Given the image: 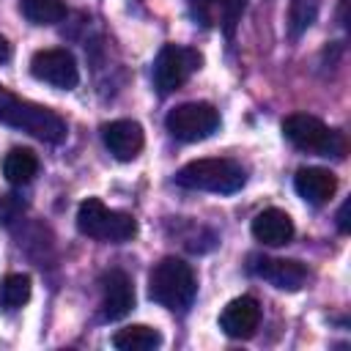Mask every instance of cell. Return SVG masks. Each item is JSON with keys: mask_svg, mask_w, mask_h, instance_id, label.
Segmentation results:
<instances>
[{"mask_svg": "<svg viewBox=\"0 0 351 351\" xmlns=\"http://www.w3.org/2000/svg\"><path fill=\"white\" fill-rule=\"evenodd\" d=\"M22 211H25V203L16 195H3L0 197V222L3 225H11L14 219H19Z\"/></svg>", "mask_w": 351, "mask_h": 351, "instance_id": "obj_22", "label": "cell"}, {"mask_svg": "<svg viewBox=\"0 0 351 351\" xmlns=\"http://www.w3.org/2000/svg\"><path fill=\"white\" fill-rule=\"evenodd\" d=\"M250 271L280 291H299L307 282V266L291 258H252Z\"/></svg>", "mask_w": 351, "mask_h": 351, "instance_id": "obj_9", "label": "cell"}, {"mask_svg": "<svg viewBox=\"0 0 351 351\" xmlns=\"http://www.w3.org/2000/svg\"><path fill=\"white\" fill-rule=\"evenodd\" d=\"M282 134L299 148L310 151L318 156H343L346 154V140L340 132L329 129L321 118L307 115V112H293L282 121Z\"/></svg>", "mask_w": 351, "mask_h": 351, "instance_id": "obj_5", "label": "cell"}, {"mask_svg": "<svg viewBox=\"0 0 351 351\" xmlns=\"http://www.w3.org/2000/svg\"><path fill=\"white\" fill-rule=\"evenodd\" d=\"M30 291H33V282L27 274H8L0 282V304L8 310H16V307L27 304Z\"/></svg>", "mask_w": 351, "mask_h": 351, "instance_id": "obj_18", "label": "cell"}, {"mask_svg": "<svg viewBox=\"0 0 351 351\" xmlns=\"http://www.w3.org/2000/svg\"><path fill=\"white\" fill-rule=\"evenodd\" d=\"M200 66H203V55L197 49L165 44L154 60V82H156L159 93L178 90Z\"/></svg>", "mask_w": 351, "mask_h": 351, "instance_id": "obj_7", "label": "cell"}, {"mask_svg": "<svg viewBox=\"0 0 351 351\" xmlns=\"http://www.w3.org/2000/svg\"><path fill=\"white\" fill-rule=\"evenodd\" d=\"M30 74L38 82H47L52 88L60 90H71L80 82V69L77 60L69 49L63 47H52V49H38L30 58Z\"/></svg>", "mask_w": 351, "mask_h": 351, "instance_id": "obj_8", "label": "cell"}, {"mask_svg": "<svg viewBox=\"0 0 351 351\" xmlns=\"http://www.w3.org/2000/svg\"><path fill=\"white\" fill-rule=\"evenodd\" d=\"M77 230H80L82 236H88V239L121 244V241L134 239L137 222H134L132 214L107 208L99 197H88V200H82L80 208H77Z\"/></svg>", "mask_w": 351, "mask_h": 351, "instance_id": "obj_4", "label": "cell"}, {"mask_svg": "<svg viewBox=\"0 0 351 351\" xmlns=\"http://www.w3.org/2000/svg\"><path fill=\"white\" fill-rule=\"evenodd\" d=\"M167 132L181 143H197L219 129V110L208 101H186L167 112Z\"/></svg>", "mask_w": 351, "mask_h": 351, "instance_id": "obj_6", "label": "cell"}, {"mask_svg": "<svg viewBox=\"0 0 351 351\" xmlns=\"http://www.w3.org/2000/svg\"><path fill=\"white\" fill-rule=\"evenodd\" d=\"M252 236L266 247H282L293 239V219L282 208H263L252 219Z\"/></svg>", "mask_w": 351, "mask_h": 351, "instance_id": "obj_14", "label": "cell"}, {"mask_svg": "<svg viewBox=\"0 0 351 351\" xmlns=\"http://www.w3.org/2000/svg\"><path fill=\"white\" fill-rule=\"evenodd\" d=\"M11 58V44L5 41V36H0V63H5Z\"/></svg>", "mask_w": 351, "mask_h": 351, "instance_id": "obj_24", "label": "cell"}, {"mask_svg": "<svg viewBox=\"0 0 351 351\" xmlns=\"http://www.w3.org/2000/svg\"><path fill=\"white\" fill-rule=\"evenodd\" d=\"M112 346L121 351H154L162 346V335L154 326L132 324V326H123L112 335Z\"/></svg>", "mask_w": 351, "mask_h": 351, "instance_id": "obj_16", "label": "cell"}, {"mask_svg": "<svg viewBox=\"0 0 351 351\" xmlns=\"http://www.w3.org/2000/svg\"><path fill=\"white\" fill-rule=\"evenodd\" d=\"M195 293H197L195 271L181 258L173 255L162 258L148 274V296L173 313H184L195 302Z\"/></svg>", "mask_w": 351, "mask_h": 351, "instance_id": "obj_2", "label": "cell"}, {"mask_svg": "<svg viewBox=\"0 0 351 351\" xmlns=\"http://www.w3.org/2000/svg\"><path fill=\"white\" fill-rule=\"evenodd\" d=\"M244 3L247 0H217V8H219V25L225 30L228 38L236 36V25L244 14Z\"/></svg>", "mask_w": 351, "mask_h": 351, "instance_id": "obj_20", "label": "cell"}, {"mask_svg": "<svg viewBox=\"0 0 351 351\" xmlns=\"http://www.w3.org/2000/svg\"><path fill=\"white\" fill-rule=\"evenodd\" d=\"M101 140L107 145V151L118 159V162H132L143 145H145V134L143 126L137 121L121 118V121H110L101 126Z\"/></svg>", "mask_w": 351, "mask_h": 351, "instance_id": "obj_12", "label": "cell"}, {"mask_svg": "<svg viewBox=\"0 0 351 351\" xmlns=\"http://www.w3.org/2000/svg\"><path fill=\"white\" fill-rule=\"evenodd\" d=\"M0 123L22 129V132L38 137L41 143L58 145L66 140V121L55 110L27 101V99L5 90L3 85H0Z\"/></svg>", "mask_w": 351, "mask_h": 351, "instance_id": "obj_1", "label": "cell"}, {"mask_svg": "<svg viewBox=\"0 0 351 351\" xmlns=\"http://www.w3.org/2000/svg\"><path fill=\"white\" fill-rule=\"evenodd\" d=\"M261 324V304L255 296H236L219 313V329L233 340H247Z\"/></svg>", "mask_w": 351, "mask_h": 351, "instance_id": "obj_10", "label": "cell"}, {"mask_svg": "<svg viewBox=\"0 0 351 351\" xmlns=\"http://www.w3.org/2000/svg\"><path fill=\"white\" fill-rule=\"evenodd\" d=\"M348 208H351V203L346 200V203L340 206V211H337V228H340V233H348V230H351V222H348Z\"/></svg>", "mask_w": 351, "mask_h": 351, "instance_id": "obj_23", "label": "cell"}, {"mask_svg": "<svg viewBox=\"0 0 351 351\" xmlns=\"http://www.w3.org/2000/svg\"><path fill=\"white\" fill-rule=\"evenodd\" d=\"M134 307V285L126 271L110 269L101 277V318L121 321Z\"/></svg>", "mask_w": 351, "mask_h": 351, "instance_id": "obj_11", "label": "cell"}, {"mask_svg": "<svg viewBox=\"0 0 351 351\" xmlns=\"http://www.w3.org/2000/svg\"><path fill=\"white\" fill-rule=\"evenodd\" d=\"M247 173L233 159H195L184 165L176 173V184L184 189H200V192H217V195H233L244 186Z\"/></svg>", "mask_w": 351, "mask_h": 351, "instance_id": "obj_3", "label": "cell"}, {"mask_svg": "<svg viewBox=\"0 0 351 351\" xmlns=\"http://www.w3.org/2000/svg\"><path fill=\"white\" fill-rule=\"evenodd\" d=\"M293 189L302 200H307L310 206H324L335 189H337V178L332 170L326 167H302L293 176Z\"/></svg>", "mask_w": 351, "mask_h": 351, "instance_id": "obj_13", "label": "cell"}, {"mask_svg": "<svg viewBox=\"0 0 351 351\" xmlns=\"http://www.w3.org/2000/svg\"><path fill=\"white\" fill-rule=\"evenodd\" d=\"M318 5H321V0H291V8H288V33H291V38H299L315 22Z\"/></svg>", "mask_w": 351, "mask_h": 351, "instance_id": "obj_19", "label": "cell"}, {"mask_svg": "<svg viewBox=\"0 0 351 351\" xmlns=\"http://www.w3.org/2000/svg\"><path fill=\"white\" fill-rule=\"evenodd\" d=\"M186 8H189V16L203 25V27H211L214 22V8H217V0H186Z\"/></svg>", "mask_w": 351, "mask_h": 351, "instance_id": "obj_21", "label": "cell"}, {"mask_svg": "<svg viewBox=\"0 0 351 351\" xmlns=\"http://www.w3.org/2000/svg\"><path fill=\"white\" fill-rule=\"evenodd\" d=\"M19 8L30 25H55L66 16L63 0H19Z\"/></svg>", "mask_w": 351, "mask_h": 351, "instance_id": "obj_17", "label": "cell"}, {"mask_svg": "<svg viewBox=\"0 0 351 351\" xmlns=\"http://www.w3.org/2000/svg\"><path fill=\"white\" fill-rule=\"evenodd\" d=\"M38 173V159L30 148H11L3 159V176L8 184L14 186H22V184H30Z\"/></svg>", "mask_w": 351, "mask_h": 351, "instance_id": "obj_15", "label": "cell"}]
</instances>
